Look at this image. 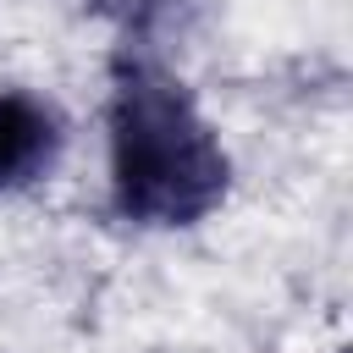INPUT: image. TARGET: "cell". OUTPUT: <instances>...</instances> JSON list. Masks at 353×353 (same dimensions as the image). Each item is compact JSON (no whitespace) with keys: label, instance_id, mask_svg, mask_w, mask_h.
I'll use <instances>...</instances> for the list:
<instances>
[{"label":"cell","instance_id":"cell-1","mask_svg":"<svg viewBox=\"0 0 353 353\" xmlns=\"http://www.w3.org/2000/svg\"><path fill=\"white\" fill-rule=\"evenodd\" d=\"M110 188L138 226H193L226 193V154L188 88L132 55L110 88Z\"/></svg>","mask_w":353,"mask_h":353},{"label":"cell","instance_id":"cell-2","mask_svg":"<svg viewBox=\"0 0 353 353\" xmlns=\"http://www.w3.org/2000/svg\"><path fill=\"white\" fill-rule=\"evenodd\" d=\"M61 149V121L33 94L0 88V188H22L50 171Z\"/></svg>","mask_w":353,"mask_h":353}]
</instances>
